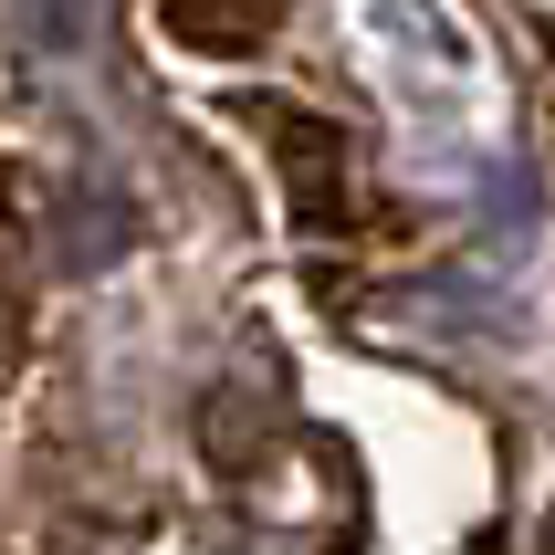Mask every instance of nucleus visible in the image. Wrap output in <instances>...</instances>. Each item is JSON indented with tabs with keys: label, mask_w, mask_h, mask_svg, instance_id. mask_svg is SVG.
Instances as JSON below:
<instances>
[{
	"label": "nucleus",
	"mask_w": 555,
	"mask_h": 555,
	"mask_svg": "<svg viewBox=\"0 0 555 555\" xmlns=\"http://www.w3.org/2000/svg\"><path fill=\"white\" fill-rule=\"evenodd\" d=\"M251 116L273 126V147H283V179H294V220H314V231H336V220H357V199H346V137L325 116H305V105H251Z\"/></svg>",
	"instance_id": "nucleus-1"
},
{
	"label": "nucleus",
	"mask_w": 555,
	"mask_h": 555,
	"mask_svg": "<svg viewBox=\"0 0 555 555\" xmlns=\"http://www.w3.org/2000/svg\"><path fill=\"white\" fill-rule=\"evenodd\" d=\"M283 22V0H168V31L199 42V53H242Z\"/></svg>",
	"instance_id": "nucleus-2"
},
{
	"label": "nucleus",
	"mask_w": 555,
	"mask_h": 555,
	"mask_svg": "<svg viewBox=\"0 0 555 555\" xmlns=\"http://www.w3.org/2000/svg\"><path fill=\"white\" fill-rule=\"evenodd\" d=\"M545 555H555V534H545Z\"/></svg>",
	"instance_id": "nucleus-3"
}]
</instances>
